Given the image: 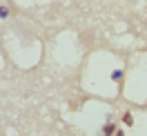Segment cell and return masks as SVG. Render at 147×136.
<instances>
[{"label":"cell","instance_id":"6da1fadb","mask_svg":"<svg viewBox=\"0 0 147 136\" xmlns=\"http://www.w3.org/2000/svg\"><path fill=\"white\" fill-rule=\"evenodd\" d=\"M123 78V72H111V81H120Z\"/></svg>","mask_w":147,"mask_h":136},{"label":"cell","instance_id":"7a4b0ae2","mask_svg":"<svg viewBox=\"0 0 147 136\" xmlns=\"http://www.w3.org/2000/svg\"><path fill=\"white\" fill-rule=\"evenodd\" d=\"M102 132H105V134H111V132H114V125H111V123H109V125H105Z\"/></svg>","mask_w":147,"mask_h":136}]
</instances>
